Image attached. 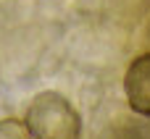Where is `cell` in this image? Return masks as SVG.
Instances as JSON below:
<instances>
[{"label":"cell","instance_id":"6da1fadb","mask_svg":"<svg viewBox=\"0 0 150 139\" xmlns=\"http://www.w3.org/2000/svg\"><path fill=\"white\" fill-rule=\"evenodd\" d=\"M32 139H79L82 116L61 92H40L26 108L24 118Z\"/></svg>","mask_w":150,"mask_h":139},{"label":"cell","instance_id":"7a4b0ae2","mask_svg":"<svg viewBox=\"0 0 150 139\" xmlns=\"http://www.w3.org/2000/svg\"><path fill=\"white\" fill-rule=\"evenodd\" d=\"M124 92L129 108L137 116H150V53L137 55L124 76Z\"/></svg>","mask_w":150,"mask_h":139},{"label":"cell","instance_id":"3957f363","mask_svg":"<svg viewBox=\"0 0 150 139\" xmlns=\"http://www.w3.org/2000/svg\"><path fill=\"white\" fill-rule=\"evenodd\" d=\"M0 139H29L26 124L16 121V118H3L0 121Z\"/></svg>","mask_w":150,"mask_h":139}]
</instances>
